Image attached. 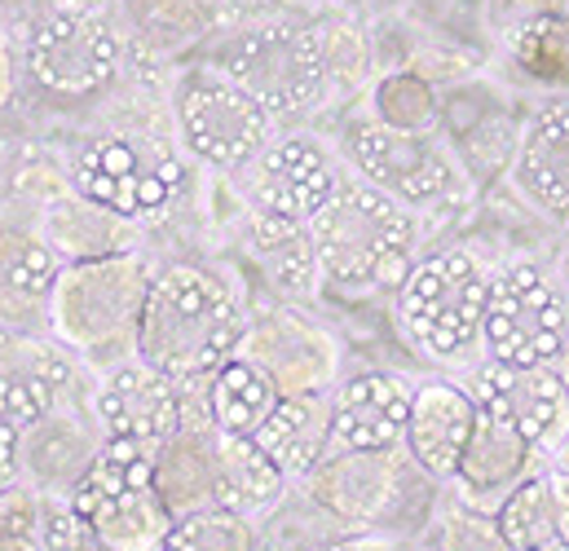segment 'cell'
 <instances>
[{"label":"cell","instance_id":"cell-1","mask_svg":"<svg viewBox=\"0 0 569 551\" xmlns=\"http://www.w3.org/2000/svg\"><path fill=\"white\" fill-rule=\"evenodd\" d=\"M243 84L279 124L367 93L371 44L345 9H300L274 22L230 27L199 53Z\"/></svg>","mask_w":569,"mask_h":551},{"label":"cell","instance_id":"cell-2","mask_svg":"<svg viewBox=\"0 0 569 551\" xmlns=\"http://www.w3.org/2000/svg\"><path fill=\"white\" fill-rule=\"evenodd\" d=\"M252 304L234 278L203 261H168L154 270L138 327V358L177 389L208 384L239 358Z\"/></svg>","mask_w":569,"mask_h":551},{"label":"cell","instance_id":"cell-3","mask_svg":"<svg viewBox=\"0 0 569 551\" xmlns=\"http://www.w3.org/2000/svg\"><path fill=\"white\" fill-rule=\"evenodd\" d=\"M22 84L49 107H89L116 98L133 71L116 9L36 0L18 31Z\"/></svg>","mask_w":569,"mask_h":551},{"label":"cell","instance_id":"cell-4","mask_svg":"<svg viewBox=\"0 0 569 551\" xmlns=\"http://www.w3.org/2000/svg\"><path fill=\"white\" fill-rule=\"evenodd\" d=\"M309 234L318 248L322 282L349 295H398V287L425 257V217L358 177H345L336 199L309 221Z\"/></svg>","mask_w":569,"mask_h":551},{"label":"cell","instance_id":"cell-5","mask_svg":"<svg viewBox=\"0 0 569 551\" xmlns=\"http://www.w3.org/2000/svg\"><path fill=\"white\" fill-rule=\"evenodd\" d=\"M154 270L159 266L146 248L67 266L49 300V340L93 371L138 358V327Z\"/></svg>","mask_w":569,"mask_h":551},{"label":"cell","instance_id":"cell-6","mask_svg":"<svg viewBox=\"0 0 569 551\" xmlns=\"http://www.w3.org/2000/svg\"><path fill=\"white\" fill-rule=\"evenodd\" d=\"M67 168L71 190L142 230L168 217L186 190V150L177 133H159L154 124L98 129L80 141Z\"/></svg>","mask_w":569,"mask_h":551},{"label":"cell","instance_id":"cell-7","mask_svg":"<svg viewBox=\"0 0 569 551\" xmlns=\"http://www.w3.org/2000/svg\"><path fill=\"white\" fill-rule=\"evenodd\" d=\"M336 154L349 177L376 186L416 217H446L472 194L468 163L441 133H398L367 111H353L340 124Z\"/></svg>","mask_w":569,"mask_h":551},{"label":"cell","instance_id":"cell-8","mask_svg":"<svg viewBox=\"0 0 569 551\" xmlns=\"http://www.w3.org/2000/svg\"><path fill=\"white\" fill-rule=\"evenodd\" d=\"M490 282L495 266H486L463 243L425 252L393 295L407 340L432 362H468L481 353Z\"/></svg>","mask_w":569,"mask_h":551},{"label":"cell","instance_id":"cell-9","mask_svg":"<svg viewBox=\"0 0 569 551\" xmlns=\"http://www.w3.org/2000/svg\"><path fill=\"white\" fill-rule=\"evenodd\" d=\"M168 111L172 133L186 159L208 172H243L270 141L279 138V120L226 71L208 67L203 58L186 62L168 80Z\"/></svg>","mask_w":569,"mask_h":551},{"label":"cell","instance_id":"cell-10","mask_svg":"<svg viewBox=\"0 0 569 551\" xmlns=\"http://www.w3.org/2000/svg\"><path fill=\"white\" fill-rule=\"evenodd\" d=\"M71 508L107 551H168L177 525L154 477V450L138 441H107L76 485Z\"/></svg>","mask_w":569,"mask_h":551},{"label":"cell","instance_id":"cell-11","mask_svg":"<svg viewBox=\"0 0 569 551\" xmlns=\"http://www.w3.org/2000/svg\"><path fill=\"white\" fill-rule=\"evenodd\" d=\"M569 344V295L561 278L530 257H512L495 266L481 358L495 367L530 371L557 367Z\"/></svg>","mask_w":569,"mask_h":551},{"label":"cell","instance_id":"cell-12","mask_svg":"<svg viewBox=\"0 0 569 551\" xmlns=\"http://www.w3.org/2000/svg\"><path fill=\"white\" fill-rule=\"evenodd\" d=\"M345 177L349 172L336 146H327L309 129H291V133H279L239 172V190H243L248 212L309 226L336 199Z\"/></svg>","mask_w":569,"mask_h":551},{"label":"cell","instance_id":"cell-13","mask_svg":"<svg viewBox=\"0 0 569 551\" xmlns=\"http://www.w3.org/2000/svg\"><path fill=\"white\" fill-rule=\"evenodd\" d=\"M239 358L257 362L283 398H305V393H331L340 380V349L327 327H318L300 304H252Z\"/></svg>","mask_w":569,"mask_h":551},{"label":"cell","instance_id":"cell-14","mask_svg":"<svg viewBox=\"0 0 569 551\" xmlns=\"http://www.w3.org/2000/svg\"><path fill=\"white\" fill-rule=\"evenodd\" d=\"M89 411L107 441H138L146 450H163L186 419L181 389L150 371L142 358L98 371L89 384Z\"/></svg>","mask_w":569,"mask_h":551},{"label":"cell","instance_id":"cell-15","mask_svg":"<svg viewBox=\"0 0 569 551\" xmlns=\"http://www.w3.org/2000/svg\"><path fill=\"white\" fill-rule=\"evenodd\" d=\"M411 468L416 463L407 450H345L327 454L300 485L327 517L367 530L398 512Z\"/></svg>","mask_w":569,"mask_h":551},{"label":"cell","instance_id":"cell-16","mask_svg":"<svg viewBox=\"0 0 569 551\" xmlns=\"http://www.w3.org/2000/svg\"><path fill=\"white\" fill-rule=\"evenodd\" d=\"M80 398L76 358L49 335L0 327V419L18 432Z\"/></svg>","mask_w":569,"mask_h":551},{"label":"cell","instance_id":"cell-17","mask_svg":"<svg viewBox=\"0 0 569 551\" xmlns=\"http://www.w3.org/2000/svg\"><path fill=\"white\" fill-rule=\"evenodd\" d=\"M468 393L481 411H495L508 419L543 459L557 450V441L569 432V389L557 367H495L481 358V367L468 380Z\"/></svg>","mask_w":569,"mask_h":551},{"label":"cell","instance_id":"cell-18","mask_svg":"<svg viewBox=\"0 0 569 551\" xmlns=\"http://www.w3.org/2000/svg\"><path fill=\"white\" fill-rule=\"evenodd\" d=\"M416 384L398 371H358L331 389L327 454L345 450H402Z\"/></svg>","mask_w":569,"mask_h":551},{"label":"cell","instance_id":"cell-19","mask_svg":"<svg viewBox=\"0 0 569 551\" xmlns=\"http://www.w3.org/2000/svg\"><path fill=\"white\" fill-rule=\"evenodd\" d=\"M62 261L36 234L31 212L0 208V327L49 335V300L62 278Z\"/></svg>","mask_w":569,"mask_h":551},{"label":"cell","instance_id":"cell-20","mask_svg":"<svg viewBox=\"0 0 569 551\" xmlns=\"http://www.w3.org/2000/svg\"><path fill=\"white\" fill-rule=\"evenodd\" d=\"M102 445H107V437L89 411V402L76 398V402H62L58 411H49L44 419H36L31 428H22L18 472L40 494L71 499Z\"/></svg>","mask_w":569,"mask_h":551},{"label":"cell","instance_id":"cell-21","mask_svg":"<svg viewBox=\"0 0 569 551\" xmlns=\"http://www.w3.org/2000/svg\"><path fill=\"white\" fill-rule=\"evenodd\" d=\"M116 22L133 62L163 71L181 58H199L208 40L221 36L226 0H116Z\"/></svg>","mask_w":569,"mask_h":551},{"label":"cell","instance_id":"cell-22","mask_svg":"<svg viewBox=\"0 0 569 551\" xmlns=\"http://www.w3.org/2000/svg\"><path fill=\"white\" fill-rule=\"evenodd\" d=\"M512 186L548 221L569 226V93L543 98L512 146Z\"/></svg>","mask_w":569,"mask_h":551},{"label":"cell","instance_id":"cell-23","mask_svg":"<svg viewBox=\"0 0 569 551\" xmlns=\"http://www.w3.org/2000/svg\"><path fill=\"white\" fill-rule=\"evenodd\" d=\"M477 398L468 393V384L455 380H425L416 384L411 398V419H407V441L402 450L411 454V463L425 472L428 481H455L459 459L477 432Z\"/></svg>","mask_w":569,"mask_h":551},{"label":"cell","instance_id":"cell-24","mask_svg":"<svg viewBox=\"0 0 569 551\" xmlns=\"http://www.w3.org/2000/svg\"><path fill=\"white\" fill-rule=\"evenodd\" d=\"M535 468H543V454L495 411L477 414V432L459 459V472L450 481L455 499L481 512H495Z\"/></svg>","mask_w":569,"mask_h":551},{"label":"cell","instance_id":"cell-25","mask_svg":"<svg viewBox=\"0 0 569 551\" xmlns=\"http://www.w3.org/2000/svg\"><path fill=\"white\" fill-rule=\"evenodd\" d=\"M36 234L49 243V252L62 266H84V261H102V257H120L142 248L146 230L98 208L93 199H84L80 190H62L58 199L40 203L31 212Z\"/></svg>","mask_w":569,"mask_h":551},{"label":"cell","instance_id":"cell-26","mask_svg":"<svg viewBox=\"0 0 569 551\" xmlns=\"http://www.w3.org/2000/svg\"><path fill=\"white\" fill-rule=\"evenodd\" d=\"M243 248H248V261L261 270V278L287 304H305L327 287L309 226L248 212V203H243Z\"/></svg>","mask_w":569,"mask_h":551},{"label":"cell","instance_id":"cell-27","mask_svg":"<svg viewBox=\"0 0 569 551\" xmlns=\"http://www.w3.org/2000/svg\"><path fill=\"white\" fill-rule=\"evenodd\" d=\"M503 62L530 89L552 98L569 93V18L517 0L512 18L503 22Z\"/></svg>","mask_w":569,"mask_h":551},{"label":"cell","instance_id":"cell-28","mask_svg":"<svg viewBox=\"0 0 569 551\" xmlns=\"http://www.w3.org/2000/svg\"><path fill=\"white\" fill-rule=\"evenodd\" d=\"M327 437H331V393H305V398H283L252 441L274 459L287 481H305L327 459Z\"/></svg>","mask_w":569,"mask_h":551},{"label":"cell","instance_id":"cell-29","mask_svg":"<svg viewBox=\"0 0 569 551\" xmlns=\"http://www.w3.org/2000/svg\"><path fill=\"white\" fill-rule=\"evenodd\" d=\"M283 472L252 437H217V503L239 517H266L287 494Z\"/></svg>","mask_w":569,"mask_h":551},{"label":"cell","instance_id":"cell-30","mask_svg":"<svg viewBox=\"0 0 569 551\" xmlns=\"http://www.w3.org/2000/svg\"><path fill=\"white\" fill-rule=\"evenodd\" d=\"M203 402L208 419L217 432L226 437H257L266 428V419L279 411L283 393L279 384L248 358H230L208 384H203Z\"/></svg>","mask_w":569,"mask_h":551},{"label":"cell","instance_id":"cell-31","mask_svg":"<svg viewBox=\"0 0 569 551\" xmlns=\"http://www.w3.org/2000/svg\"><path fill=\"white\" fill-rule=\"evenodd\" d=\"M362 111L398 133H441L446 124L441 93L420 67L380 71L362 93Z\"/></svg>","mask_w":569,"mask_h":551},{"label":"cell","instance_id":"cell-32","mask_svg":"<svg viewBox=\"0 0 569 551\" xmlns=\"http://www.w3.org/2000/svg\"><path fill=\"white\" fill-rule=\"evenodd\" d=\"M495 521L512 551H539L557 543V508H552V477L548 468H535L499 508Z\"/></svg>","mask_w":569,"mask_h":551},{"label":"cell","instance_id":"cell-33","mask_svg":"<svg viewBox=\"0 0 569 551\" xmlns=\"http://www.w3.org/2000/svg\"><path fill=\"white\" fill-rule=\"evenodd\" d=\"M168 551H257V530L230 508H208L172 525Z\"/></svg>","mask_w":569,"mask_h":551},{"label":"cell","instance_id":"cell-34","mask_svg":"<svg viewBox=\"0 0 569 551\" xmlns=\"http://www.w3.org/2000/svg\"><path fill=\"white\" fill-rule=\"evenodd\" d=\"M437 551H512V543L503 539L495 512H481L455 499V508L441 517Z\"/></svg>","mask_w":569,"mask_h":551},{"label":"cell","instance_id":"cell-35","mask_svg":"<svg viewBox=\"0 0 569 551\" xmlns=\"http://www.w3.org/2000/svg\"><path fill=\"white\" fill-rule=\"evenodd\" d=\"M40 551H107L98 534L76 517L71 499H44V525H40Z\"/></svg>","mask_w":569,"mask_h":551},{"label":"cell","instance_id":"cell-36","mask_svg":"<svg viewBox=\"0 0 569 551\" xmlns=\"http://www.w3.org/2000/svg\"><path fill=\"white\" fill-rule=\"evenodd\" d=\"M44 499L36 485L18 481L0 494V539H31L40 543V525H44Z\"/></svg>","mask_w":569,"mask_h":551},{"label":"cell","instance_id":"cell-37","mask_svg":"<svg viewBox=\"0 0 569 551\" xmlns=\"http://www.w3.org/2000/svg\"><path fill=\"white\" fill-rule=\"evenodd\" d=\"M300 9H313V4H309V0H226V22H221V31L274 22V18L300 13Z\"/></svg>","mask_w":569,"mask_h":551},{"label":"cell","instance_id":"cell-38","mask_svg":"<svg viewBox=\"0 0 569 551\" xmlns=\"http://www.w3.org/2000/svg\"><path fill=\"white\" fill-rule=\"evenodd\" d=\"M22 89V58H18V36L9 27V13H0V116L13 107Z\"/></svg>","mask_w":569,"mask_h":551},{"label":"cell","instance_id":"cell-39","mask_svg":"<svg viewBox=\"0 0 569 551\" xmlns=\"http://www.w3.org/2000/svg\"><path fill=\"white\" fill-rule=\"evenodd\" d=\"M548 477H552V508H557V539L569 548V472L548 463Z\"/></svg>","mask_w":569,"mask_h":551},{"label":"cell","instance_id":"cell-40","mask_svg":"<svg viewBox=\"0 0 569 551\" xmlns=\"http://www.w3.org/2000/svg\"><path fill=\"white\" fill-rule=\"evenodd\" d=\"M313 551H398L385 534H371V530H362V534H345V539H336V543H322V548Z\"/></svg>","mask_w":569,"mask_h":551},{"label":"cell","instance_id":"cell-41","mask_svg":"<svg viewBox=\"0 0 569 551\" xmlns=\"http://www.w3.org/2000/svg\"><path fill=\"white\" fill-rule=\"evenodd\" d=\"M313 9H345V13H353V9H362V4H371V0H309Z\"/></svg>","mask_w":569,"mask_h":551},{"label":"cell","instance_id":"cell-42","mask_svg":"<svg viewBox=\"0 0 569 551\" xmlns=\"http://www.w3.org/2000/svg\"><path fill=\"white\" fill-rule=\"evenodd\" d=\"M548 463H552V468H561V472H569V432L557 441V450L548 454Z\"/></svg>","mask_w":569,"mask_h":551},{"label":"cell","instance_id":"cell-43","mask_svg":"<svg viewBox=\"0 0 569 551\" xmlns=\"http://www.w3.org/2000/svg\"><path fill=\"white\" fill-rule=\"evenodd\" d=\"M552 274L561 278V287H566V295H569V248H566V257L557 261V270H552Z\"/></svg>","mask_w":569,"mask_h":551},{"label":"cell","instance_id":"cell-44","mask_svg":"<svg viewBox=\"0 0 569 551\" xmlns=\"http://www.w3.org/2000/svg\"><path fill=\"white\" fill-rule=\"evenodd\" d=\"M36 0H0V13H13V9H31Z\"/></svg>","mask_w":569,"mask_h":551},{"label":"cell","instance_id":"cell-45","mask_svg":"<svg viewBox=\"0 0 569 551\" xmlns=\"http://www.w3.org/2000/svg\"><path fill=\"white\" fill-rule=\"evenodd\" d=\"M557 371H561V380H566V389H569V344H566V353H561V362H557Z\"/></svg>","mask_w":569,"mask_h":551},{"label":"cell","instance_id":"cell-46","mask_svg":"<svg viewBox=\"0 0 569 551\" xmlns=\"http://www.w3.org/2000/svg\"><path fill=\"white\" fill-rule=\"evenodd\" d=\"M539 551H569V548L561 543V539H557V543H548V548H539Z\"/></svg>","mask_w":569,"mask_h":551}]
</instances>
